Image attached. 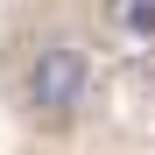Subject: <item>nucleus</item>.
I'll return each mask as SVG.
<instances>
[{
	"label": "nucleus",
	"mask_w": 155,
	"mask_h": 155,
	"mask_svg": "<svg viewBox=\"0 0 155 155\" xmlns=\"http://www.w3.org/2000/svg\"><path fill=\"white\" fill-rule=\"evenodd\" d=\"M92 92V57L78 35H42L21 64V106H28L35 127H71L78 106Z\"/></svg>",
	"instance_id": "obj_1"
},
{
	"label": "nucleus",
	"mask_w": 155,
	"mask_h": 155,
	"mask_svg": "<svg viewBox=\"0 0 155 155\" xmlns=\"http://www.w3.org/2000/svg\"><path fill=\"white\" fill-rule=\"evenodd\" d=\"M120 21H127V28H141V35H148V28H155V0H127V7H120Z\"/></svg>",
	"instance_id": "obj_2"
}]
</instances>
